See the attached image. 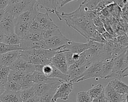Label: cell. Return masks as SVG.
<instances>
[{"mask_svg":"<svg viewBox=\"0 0 128 102\" xmlns=\"http://www.w3.org/2000/svg\"><path fill=\"white\" fill-rule=\"evenodd\" d=\"M40 33L43 38V39L44 40L54 36L55 35L60 32V31L57 25H56L54 27L47 28L46 29H42L40 32Z\"/></svg>","mask_w":128,"mask_h":102,"instance_id":"obj_24","label":"cell"},{"mask_svg":"<svg viewBox=\"0 0 128 102\" xmlns=\"http://www.w3.org/2000/svg\"><path fill=\"white\" fill-rule=\"evenodd\" d=\"M128 4L125 5L122 8H121L120 12V17L121 18L128 21Z\"/></svg>","mask_w":128,"mask_h":102,"instance_id":"obj_38","label":"cell"},{"mask_svg":"<svg viewBox=\"0 0 128 102\" xmlns=\"http://www.w3.org/2000/svg\"><path fill=\"white\" fill-rule=\"evenodd\" d=\"M34 19L40 24L42 30L49 28L56 25L50 17L48 12L42 13L38 11Z\"/></svg>","mask_w":128,"mask_h":102,"instance_id":"obj_16","label":"cell"},{"mask_svg":"<svg viewBox=\"0 0 128 102\" xmlns=\"http://www.w3.org/2000/svg\"><path fill=\"white\" fill-rule=\"evenodd\" d=\"M5 88L4 85L2 83H0V96L4 92Z\"/></svg>","mask_w":128,"mask_h":102,"instance_id":"obj_48","label":"cell"},{"mask_svg":"<svg viewBox=\"0 0 128 102\" xmlns=\"http://www.w3.org/2000/svg\"><path fill=\"white\" fill-rule=\"evenodd\" d=\"M90 43L89 41L84 43L70 40L67 44L62 46V49L64 52L66 51H70L72 53L80 54L88 50L90 48Z\"/></svg>","mask_w":128,"mask_h":102,"instance_id":"obj_10","label":"cell"},{"mask_svg":"<svg viewBox=\"0 0 128 102\" xmlns=\"http://www.w3.org/2000/svg\"><path fill=\"white\" fill-rule=\"evenodd\" d=\"M21 50L8 52L0 55V65L10 67L20 57Z\"/></svg>","mask_w":128,"mask_h":102,"instance_id":"obj_12","label":"cell"},{"mask_svg":"<svg viewBox=\"0 0 128 102\" xmlns=\"http://www.w3.org/2000/svg\"><path fill=\"white\" fill-rule=\"evenodd\" d=\"M22 39L16 34L12 32L4 34L2 43L9 45H19Z\"/></svg>","mask_w":128,"mask_h":102,"instance_id":"obj_22","label":"cell"},{"mask_svg":"<svg viewBox=\"0 0 128 102\" xmlns=\"http://www.w3.org/2000/svg\"><path fill=\"white\" fill-rule=\"evenodd\" d=\"M24 73H25L10 70L8 78L14 81L17 82L18 83H20Z\"/></svg>","mask_w":128,"mask_h":102,"instance_id":"obj_33","label":"cell"},{"mask_svg":"<svg viewBox=\"0 0 128 102\" xmlns=\"http://www.w3.org/2000/svg\"><path fill=\"white\" fill-rule=\"evenodd\" d=\"M32 82L35 83H54L58 82L63 81L62 80L56 79V78H48L44 76L42 73L34 71L32 72Z\"/></svg>","mask_w":128,"mask_h":102,"instance_id":"obj_17","label":"cell"},{"mask_svg":"<svg viewBox=\"0 0 128 102\" xmlns=\"http://www.w3.org/2000/svg\"><path fill=\"white\" fill-rule=\"evenodd\" d=\"M89 40L92 41H95L96 42L98 43H104L106 41L102 36V34L98 32L96 30L95 31V32L93 33L92 35L91 38ZM88 40V41H89Z\"/></svg>","mask_w":128,"mask_h":102,"instance_id":"obj_35","label":"cell"},{"mask_svg":"<svg viewBox=\"0 0 128 102\" xmlns=\"http://www.w3.org/2000/svg\"><path fill=\"white\" fill-rule=\"evenodd\" d=\"M64 81H60L54 83H35L32 86L35 95L42 96L52 89H56Z\"/></svg>","mask_w":128,"mask_h":102,"instance_id":"obj_11","label":"cell"},{"mask_svg":"<svg viewBox=\"0 0 128 102\" xmlns=\"http://www.w3.org/2000/svg\"><path fill=\"white\" fill-rule=\"evenodd\" d=\"M70 40L66 38L62 32L44 40L48 49H55L67 44Z\"/></svg>","mask_w":128,"mask_h":102,"instance_id":"obj_6","label":"cell"},{"mask_svg":"<svg viewBox=\"0 0 128 102\" xmlns=\"http://www.w3.org/2000/svg\"><path fill=\"white\" fill-rule=\"evenodd\" d=\"M56 89H52L40 96V102H52V98Z\"/></svg>","mask_w":128,"mask_h":102,"instance_id":"obj_32","label":"cell"},{"mask_svg":"<svg viewBox=\"0 0 128 102\" xmlns=\"http://www.w3.org/2000/svg\"><path fill=\"white\" fill-rule=\"evenodd\" d=\"M37 4L38 6H40V8L45 9L48 12L56 14V16L59 14L56 10L58 6L56 0H42Z\"/></svg>","mask_w":128,"mask_h":102,"instance_id":"obj_19","label":"cell"},{"mask_svg":"<svg viewBox=\"0 0 128 102\" xmlns=\"http://www.w3.org/2000/svg\"><path fill=\"white\" fill-rule=\"evenodd\" d=\"M0 100L2 102H22L19 92H12L5 90L0 96Z\"/></svg>","mask_w":128,"mask_h":102,"instance_id":"obj_18","label":"cell"},{"mask_svg":"<svg viewBox=\"0 0 128 102\" xmlns=\"http://www.w3.org/2000/svg\"><path fill=\"white\" fill-rule=\"evenodd\" d=\"M104 93L109 102H120L123 100L128 98V95H122L117 93L109 84L104 89Z\"/></svg>","mask_w":128,"mask_h":102,"instance_id":"obj_13","label":"cell"},{"mask_svg":"<svg viewBox=\"0 0 128 102\" xmlns=\"http://www.w3.org/2000/svg\"><path fill=\"white\" fill-rule=\"evenodd\" d=\"M22 39L30 41H40L44 40L40 32L34 31L31 30L23 37Z\"/></svg>","mask_w":128,"mask_h":102,"instance_id":"obj_28","label":"cell"},{"mask_svg":"<svg viewBox=\"0 0 128 102\" xmlns=\"http://www.w3.org/2000/svg\"><path fill=\"white\" fill-rule=\"evenodd\" d=\"M5 13V10L4 9H1L0 10V24L1 23V21L2 19V18L4 17V15Z\"/></svg>","mask_w":128,"mask_h":102,"instance_id":"obj_49","label":"cell"},{"mask_svg":"<svg viewBox=\"0 0 128 102\" xmlns=\"http://www.w3.org/2000/svg\"><path fill=\"white\" fill-rule=\"evenodd\" d=\"M113 60V67L110 74L106 79L115 78L122 79L128 76L127 71L128 68V50L115 58Z\"/></svg>","mask_w":128,"mask_h":102,"instance_id":"obj_3","label":"cell"},{"mask_svg":"<svg viewBox=\"0 0 128 102\" xmlns=\"http://www.w3.org/2000/svg\"><path fill=\"white\" fill-rule=\"evenodd\" d=\"M120 102H128V98H126L124 100H123L122 101H121Z\"/></svg>","mask_w":128,"mask_h":102,"instance_id":"obj_50","label":"cell"},{"mask_svg":"<svg viewBox=\"0 0 128 102\" xmlns=\"http://www.w3.org/2000/svg\"><path fill=\"white\" fill-rule=\"evenodd\" d=\"M19 93L22 102L35 96L34 91L32 86L29 88L21 90L19 91Z\"/></svg>","mask_w":128,"mask_h":102,"instance_id":"obj_29","label":"cell"},{"mask_svg":"<svg viewBox=\"0 0 128 102\" xmlns=\"http://www.w3.org/2000/svg\"><path fill=\"white\" fill-rule=\"evenodd\" d=\"M108 84L117 93L122 95H127L128 93V86L121 81L115 79L110 81Z\"/></svg>","mask_w":128,"mask_h":102,"instance_id":"obj_20","label":"cell"},{"mask_svg":"<svg viewBox=\"0 0 128 102\" xmlns=\"http://www.w3.org/2000/svg\"><path fill=\"white\" fill-rule=\"evenodd\" d=\"M104 0H84L80 5L86 11L94 12L98 4Z\"/></svg>","mask_w":128,"mask_h":102,"instance_id":"obj_23","label":"cell"},{"mask_svg":"<svg viewBox=\"0 0 128 102\" xmlns=\"http://www.w3.org/2000/svg\"><path fill=\"white\" fill-rule=\"evenodd\" d=\"M0 102H2V101L0 100Z\"/></svg>","mask_w":128,"mask_h":102,"instance_id":"obj_51","label":"cell"},{"mask_svg":"<svg viewBox=\"0 0 128 102\" xmlns=\"http://www.w3.org/2000/svg\"><path fill=\"white\" fill-rule=\"evenodd\" d=\"M32 72L24 73L20 82L22 89L30 88L34 85V83L32 82Z\"/></svg>","mask_w":128,"mask_h":102,"instance_id":"obj_25","label":"cell"},{"mask_svg":"<svg viewBox=\"0 0 128 102\" xmlns=\"http://www.w3.org/2000/svg\"><path fill=\"white\" fill-rule=\"evenodd\" d=\"M15 50H21L19 45H9L4 43H0V55Z\"/></svg>","mask_w":128,"mask_h":102,"instance_id":"obj_31","label":"cell"},{"mask_svg":"<svg viewBox=\"0 0 128 102\" xmlns=\"http://www.w3.org/2000/svg\"><path fill=\"white\" fill-rule=\"evenodd\" d=\"M4 36V33L2 30L0 29V43H2Z\"/></svg>","mask_w":128,"mask_h":102,"instance_id":"obj_47","label":"cell"},{"mask_svg":"<svg viewBox=\"0 0 128 102\" xmlns=\"http://www.w3.org/2000/svg\"><path fill=\"white\" fill-rule=\"evenodd\" d=\"M57 17L60 20H64L68 26L77 31L88 41L96 30L92 21L88 19L82 17L65 16L61 15L60 13Z\"/></svg>","mask_w":128,"mask_h":102,"instance_id":"obj_1","label":"cell"},{"mask_svg":"<svg viewBox=\"0 0 128 102\" xmlns=\"http://www.w3.org/2000/svg\"><path fill=\"white\" fill-rule=\"evenodd\" d=\"M22 0H8V5H12L16 3H17Z\"/></svg>","mask_w":128,"mask_h":102,"instance_id":"obj_46","label":"cell"},{"mask_svg":"<svg viewBox=\"0 0 128 102\" xmlns=\"http://www.w3.org/2000/svg\"><path fill=\"white\" fill-rule=\"evenodd\" d=\"M16 18L5 11L4 14L0 24V29L4 34L14 32Z\"/></svg>","mask_w":128,"mask_h":102,"instance_id":"obj_7","label":"cell"},{"mask_svg":"<svg viewBox=\"0 0 128 102\" xmlns=\"http://www.w3.org/2000/svg\"><path fill=\"white\" fill-rule=\"evenodd\" d=\"M11 70L22 73L32 72L35 71L34 65L19 57L9 67Z\"/></svg>","mask_w":128,"mask_h":102,"instance_id":"obj_9","label":"cell"},{"mask_svg":"<svg viewBox=\"0 0 128 102\" xmlns=\"http://www.w3.org/2000/svg\"><path fill=\"white\" fill-rule=\"evenodd\" d=\"M91 102H108V101L103 92V93L98 97L92 99Z\"/></svg>","mask_w":128,"mask_h":102,"instance_id":"obj_40","label":"cell"},{"mask_svg":"<svg viewBox=\"0 0 128 102\" xmlns=\"http://www.w3.org/2000/svg\"><path fill=\"white\" fill-rule=\"evenodd\" d=\"M102 34V36L104 37V39L106 40V41L112 40L114 38V37L112 35H111L110 33H108L106 31H105Z\"/></svg>","mask_w":128,"mask_h":102,"instance_id":"obj_45","label":"cell"},{"mask_svg":"<svg viewBox=\"0 0 128 102\" xmlns=\"http://www.w3.org/2000/svg\"><path fill=\"white\" fill-rule=\"evenodd\" d=\"M78 0H56V2L57 5V6L59 7H62L64 5L72 1H75Z\"/></svg>","mask_w":128,"mask_h":102,"instance_id":"obj_41","label":"cell"},{"mask_svg":"<svg viewBox=\"0 0 128 102\" xmlns=\"http://www.w3.org/2000/svg\"><path fill=\"white\" fill-rule=\"evenodd\" d=\"M4 88L5 90L12 92H19L22 89L20 83L8 78L4 84Z\"/></svg>","mask_w":128,"mask_h":102,"instance_id":"obj_26","label":"cell"},{"mask_svg":"<svg viewBox=\"0 0 128 102\" xmlns=\"http://www.w3.org/2000/svg\"><path fill=\"white\" fill-rule=\"evenodd\" d=\"M104 89L103 86L101 84H98L88 90L86 91V93L92 99H94L98 97L103 93Z\"/></svg>","mask_w":128,"mask_h":102,"instance_id":"obj_27","label":"cell"},{"mask_svg":"<svg viewBox=\"0 0 128 102\" xmlns=\"http://www.w3.org/2000/svg\"><path fill=\"white\" fill-rule=\"evenodd\" d=\"M116 40L118 43L120 44L123 45L124 47H128V36L126 34H124L120 35H118L116 37Z\"/></svg>","mask_w":128,"mask_h":102,"instance_id":"obj_36","label":"cell"},{"mask_svg":"<svg viewBox=\"0 0 128 102\" xmlns=\"http://www.w3.org/2000/svg\"><path fill=\"white\" fill-rule=\"evenodd\" d=\"M10 69L8 67L0 65V83L4 85L6 83Z\"/></svg>","mask_w":128,"mask_h":102,"instance_id":"obj_30","label":"cell"},{"mask_svg":"<svg viewBox=\"0 0 128 102\" xmlns=\"http://www.w3.org/2000/svg\"><path fill=\"white\" fill-rule=\"evenodd\" d=\"M30 30V22H16L15 26L14 32L21 39Z\"/></svg>","mask_w":128,"mask_h":102,"instance_id":"obj_21","label":"cell"},{"mask_svg":"<svg viewBox=\"0 0 128 102\" xmlns=\"http://www.w3.org/2000/svg\"><path fill=\"white\" fill-rule=\"evenodd\" d=\"M36 3L34 0H22L17 3L8 5L4 10L16 18L22 12L31 9Z\"/></svg>","mask_w":128,"mask_h":102,"instance_id":"obj_4","label":"cell"},{"mask_svg":"<svg viewBox=\"0 0 128 102\" xmlns=\"http://www.w3.org/2000/svg\"><path fill=\"white\" fill-rule=\"evenodd\" d=\"M64 55H65V57H66V61L68 65V67L69 66H70V65L74 64V62L73 60L72 59V53L70 51H66L64 52Z\"/></svg>","mask_w":128,"mask_h":102,"instance_id":"obj_39","label":"cell"},{"mask_svg":"<svg viewBox=\"0 0 128 102\" xmlns=\"http://www.w3.org/2000/svg\"><path fill=\"white\" fill-rule=\"evenodd\" d=\"M30 30L34 31L40 32L42 30V27L40 24L35 20V19L30 22Z\"/></svg>","mask_w":128,"mask_h":102,"instance_id":"obj_37","label":"cell"},{"mask_svg":"<svg viewBox=\"0 0 128 102\" xmlns=\"http://www.w3.org/2000/svg\"><path fill=\"white\" fill-rule=\"evenodd\" d=\"M73 89V83L70 82H62L57 88L52 98V102H56L58 99L66 101Z\"/></svg>","mask_w":128,"mask_h":102,"instance_id":"obj_5","label":"cell"},{"mask_svg":"<svg viewBox=\"0 0 128 102\" xmlns=\"http://www.w3.org/2000/svg\"><path fill=\"white\" fill-rule=\"evenodd\" d=\"M23 102H40V97L35 95L32 98L28 99Z\"/></svg>","mask_w":128,"mask_h":102,"instance_id":"obj_43","label":"cell"},{"mask_svg":"<svg viewBox=\"0 0 128 102\" xmlns=\"http://www.w3.org/2000/svg\"><path fill=\"white\" fill-rule=\"evenodd\" d=\"M92 100L86 92H78L76 95V102H91Z\"/></svg>","mask_w":128,"mask_h":102,"instance_id":"obj_34","label":"cell"},{"mask_svg":"<svg viewBox=\"0 0 128 102\" xmlns=\"http://www.w3.org/2000/svg\"><path fill=\"white\" fill-rule=\"evenodd\" d=\"M8 4V0H0V10L4 9Z\"/></svg>","mask_w":128,"mask_h":102,"instance_id":"obj_44","label":"cell"},{"mask_svg":"<svg viewBox=\"0 0 128 102\" xmlns=\"http://www.w3.org/2000/svg\"><path fill=\"white\" fill-rule=\"evenodd\" d=\"M113 60L99 61L93 63L79 77L76 83L90 78H102L106 79L113 67Z\"/></svg>","mask_w":128,"mask_h":102,"instance_id":"obj_2","label":"cell"},{"mask_svg":"<svg viewBox=\"0 0 128 102\" xmlns=\"http://www.w3.org/2000/svg\"><path fill=\"white\" fill-rule=\"evenodd\" d=\"M113 3L116 4L120 8H122L125 5L128 4V0H112Z\"/></svg>","mask_w":128,"mask_h":102,"instance_id":"obj_42","label":"cell"},{"mask_svg":"<svg viewBox=\"0 0 128 102\" xmlns=\"http://www.w3.org/2000/svg\"><path fill=\"white\" fill-rule=\"evenodd\" d=\"M38 4L36 3L32 7L20 14L16 18V22H30L34 19L38 11H39V7Z\"/></svg>","mask_w":128,"mask_h":102,"instance_id":"obj_15","label":"cell"},{"mask_svg":"<svg viewBox=\"0 0 128 102\" xmlns=\"http://www.w3.org/2000/svg\"><path fill=\"white\" fill-rule=\"evenodd\" d=\"M50 64L62 73L67 75L68 65L64 52L58 53L54 55L52 58Z\"/></svg>","mask_w":128,"mask_h":102,"instance_id":"obj_8","label":"cell"},{"mask_svg":"<svg viewBox=\"0 0 128 102\" xmlns=\"http://www.w3.org/2000/svg\"><path fill=\"white\" fill-rule=\"evenodd\" d=\"M19 46L22 51L35 49H48L44 40L30 41L22 39Z\"/></svg>","mask_w":128,"mask_h":102,"instance_id":"obj_14","label":"cell"}]
</instances>
